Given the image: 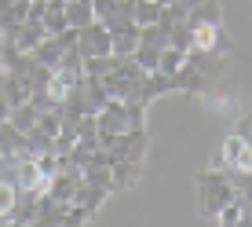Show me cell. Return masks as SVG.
<instances>
[{
    "mask_svg": "<svg viewBox=\"0 0 252 227\" xmlns=\"http://www.w3.org/2000/svg\"><path fill=\"white\" fill-rule=\"evenodd\" d=\"M212 22H223V4L220 0H201L197 7L187 11V26H212Z\"/></svg>",
    "mask_w": 252,
    "mask_h": 227,
    "instance_id": "obj_12",
    "label": "cell"
},
{
    "mask_svg": "<svg viewBox=\"0 0 252 227\" xmlns=\"http://www.w3.org/2000/svg\"><path fill=\"white\" fill-rule=\"evenodd\" d=\"M154 4H161V7H164V4H172V0H154Z\"/></svg>",
    "mask_w": 252,
    "mask_h": 227,
    "instance_id": "obj_24",
    "label": "cell"
},
{
    "mask_svg": "<svg viewBox=\"0 0 252 227\" xmlns=\"http://www.w3.org/2000/svg\"><path fill=\"white\" fill-rule=\"evenodd\" d=\"M179 4H183L187 11H190V7H197V4H201V0H179Z\"/></svg>",
    "mask_w": 252,
    "mask_h": 227,
    "instance_id": "obj_23",
    "label": "cell"
},
{
    "mask_svg": "<svg viewBox=\"0 0 252 227\" xmlns=\"http://www.w3.org/2000/svg\"><path fill=\"white\" fill-rule=\"evenodd\" d=\"M37 117H40V107L33 99H26V103H19V107H11V114H7V121H11L19 132H30L33 125H37Z\"/></svg>",
    "mask_w": 252,
    "mask_h": 227,
    "instance_id": "obj_13",
    "label": "cell"
},
{
    "mask_svg": "<svg viewBox=\"0 0 252 227\" xmlns=\"http://www.w3.org/2000/svg\"><path fill=\"white\" fill-rule=\"evenodd\" d=\"M172 84H176V92H183V95H208L216 88V77H208L201 66H194L187 59V63L172 74Z\"/></svg>",
    "mask_w": 252,
    "mask_h": 227,
    "instance_id": "obj_6",
    "label": "cell"
},
{
    "mask_svg": "<svg viewBox=\"0 0 252 227\" xmlns=\"http://www.w3.org/2000/svg\"><path fill=\"white\" fill-rule=\"evenodd\" d=\"M81 176L88 180V183H95V187H102V190H110V194H114V169H110V165H84L81 169Z\"/></svg>",
    "mask_w": 252,
    "mask_h": 227,
    "instance_id": "obj_16",
    "label": "cell"
},
{
    "mask_svg": "<svg viewBox=\"0 0 252 227\" xmlns=\"http://www.w3.org/2000/svg\"><path fill=\"white\" fill-rule=\"evenodd\" d=\"M135 26H154L161 19V4H154V0H135Z\"/></svg>",
    "mask_w": 252,
    "mask_h": 227,
    "instance_id": "obj_17",
    "label": "cell"
},
{
    "mask_svg": "<svg viewBox=\"0 0 252 227\" xmlns=\"http://www.w3.org/2000/svg\"><path fill=\"white\" fill-rule=\"evenodd\" d=\"M77 51H81L84 59L88 55H114V40H110V30L106 22H88L84 30H77Z\"/></svg>",
    "mask_w": 252,
    "mask_h": 227,
    "instance_id": "obj_5",
    "label": "cell"
},
{
    "mask_svg": "<svg viewBox=\"0 0 252 227\" xmlns=\"http://www.w3.org/2000/svg\"><path fill=\"white\" fill-rule=\"evenodd\" d=\"M168 44H172V48H179V51H190V44H194V30H190L187 22L172 26V33H168Z\"/></svg>",
    "mask_w": 252,
    "mask_h": 227,
    "instance_id": "obj_19",
    "label": "cell"
},
{
    "mask_svg": "<svg viewBox=\"0 0 252 227\" xmlns=\"http://www.w3.org/2000/svg\"><path fill=\"white\" fill-rule=\"evenodd\" d=\"M190 30H194V44H190V48L212 51V55H223V59L234 51V37H230V30H227L223 22H212V26H190Z\"/></svg>",
    "mask_w": 252,
    "mask_h": 227,
    "instance_id": "obj_2",
    "label": "cell"
},
{
    "mask_svg": "<svg viewBox=\"0 0 252 227\" xmlns=\"http://www.w3.org/2000/svg\"><path fill=\"white\" fill-rule=\"evenodd\" d=\"M110 198V190H102V187H95V183H88L81 176V183H77V190H73V205H81V209H88V213H99L102 202Z\"/></svg>",
    "mask_w": 252,
    "mask_h": 227,
    "instance_id": "obj_10",
    "label": "cell"
},
{
    "mask_svg": "<svg viewBox=\"0 0 252 227\" xmlns=\"http://www.w3.org/2000/svg\"><path fill=\"white\" fill-rule=\"evenodd\" d=\"M88 22H95L92 0H69V4H66V26H73V30H84Z\"/></svg>",
    "mask_w": 252,
    "mask_h": 227,
    "instance_id": "obj_15",
    "label": "cell"
},
{
    "mask_svg": "<svg viewBox=\"0 0 252 227\" xmlns=\"http://www.w3.org/2000/svg\"><path fill=\"white\" fill-rule=\"evenodd\" d=\"M15 198H19V187H15V183H7V180H0V224L7 220V213H11Z\"/></svg>",
    "mask_w": 252,
    "mask_h": 227,
    "instance_id": "obj_20",
    "label": "cell"
},
{
    "mask_svg": "<svg viewBox=\"0 0 252 227\" xmlns=\"http://www.w3.org/2000/svg\"><path fill=\"white\" fill-rule=\"evenodd\" d=\"M234 132L245 136V139H252V110H245V114L238 117V128H234Z\"/></svg>",
    "mask_w": 252,
    "mask_h": 227,
    "instance_id": "obj_22",
    "label": "cell"
},
{
    "mask_svg": "<svg viewBox=\"0 0 252 227\" xmlns=\"http://www.w3.org/2000/svg\"><path fill=\"white\" fill-rule=\"evenodd\" d=\"M197 187V209H201V216H208V220H216V213H220L227 202H234V183L227 176V169H201L194 180Z\"/></svg>",
    "mask_w": 252,
    "mask_h": 227,
    "instance_id": "obj_1",
    "label": "cell"
},
{
    "mask_svg": "<svg viewBox=\"0 0 252 227\" xmlns=\"http://www.w3.org/2000/svg\"><path fill=\"white\" fill-rule=\"evenodd\" d=\"M0 74H4V63H0Z\"/></svg>",
    "mask_w": 252,
    "mask_h": 227,
    "instance_id": "obj_25",
    "label": "cell"
},
{
    "mask_svg": "<svg viewBox=\"0 0 252 227\" xmlns=\"http://www.w3.org/2000/svg\"><path fill=\"white\" fill-rule=\"evenodd\" d=\"M114 169V187L117 190H132L139 180H143V169H146V161H128V158H121L110 165Z\"/></svg>",
    "mask_w": 252,
    "mask_h": 227,
    "instance_id": "obj_9",
    "label": "cell"
},
{
    "mask_svg": "<svg viewBox=\"0 0 252 227\" xmlns=\"http://www.w3.org/2000/svg\"><path fill=\"white\" fill-rule=\"evenodd\" d=\"M216 165H220V169H241V172H252V139L230 132L227 139H223V147H220V158H216Z\"/></svg>",
    "mask_w": 252,
    "mask_h": 227,
    "instance_id": "obj_4",
    "label": "cell"
},
{
    "mask_svg": "<svg viewBox=\"0 0 252 227\" xmlns=\"http://www.w3.org/2000/svg\"><path fill=\"white\" fill-rule=\"evenodd\" d=\"M110 40H114V55H135V48H139V26L135 22L117 26V30H110Z\"/></svg>",
    "mask_w": 252,
    "mask_h": 227,
    "instance_id": "obj_11",
    "label": "cell"
},
{
    "mask_svg": "<svg viewBox=\"0 0 252 227\" xmlns=\"http://www.w3.org/2000/svg\"><path fill=\"white\" fill-rule=\"evenodd\" d=\"M183 63H187V51H179V48H172V44H168V48L161 51V59H158V70L172 77V74H176V70L183 66Z\"/></svg>",
    "mask_w": 252,
    "mask_h": 227,
    "instance_id": "obj_18",
    "label": "cell"
},
{
    "mask_svg": "<svg viewBox=\"0 0 252 227\" xmlns=\"http://www.w3.org/2000/svg\"><path fill=\"white\" fill-rule=\"evenodd\" d=\"M22 147H26V132H19L11 121H0V158L4 154H22Z\"/></svg>",
    "mask_w": 252,
    "mask_h": 227,
    "instance_id": "obj_14",
    "label": "cell"
},
{
    "mask_svg": "<svg viewBox=\"0 0 252 227\" xmlns=\"http://www.w3.org/2000/svg\"><path fill=\"white\" fill-rule=\"evenodd\" d=\"M37 209H40V194L19 190V198H15V205H11L4 224H37Z\"/></svg>",
    "mask_w": 252,
    "mask_h": 227,
    "instance_id": "obj_8",
    "label": "cell"
},
{
    "mask_svg": "<svg viewBox=\"0 0 252 227\" xmlns=\"http://www.w3.org/2000/svg\"><path fill=\"white\" fill-rule=\"evenodd\" d=\"M114 154V161L128 158V161H146V151H150V128H132V132H121L114 136V143L106 147Z\"/></svg>",
    "mask_w": 252,
    "mask_h": 227,
    "instance_id": "obj_3",
    "label": "cell"
},
{
    "mask_svg": "<svg viewBox=\"0 0 252 227\" xmlns=\"http://www.w3.org/2000/svg\"><path fill=\"white\" fill-rule=\"evenodd\" d=\"M176 92V84H172L168 74H161V70H150V74L143 77V88H139V107H150L154 99H161V95Z\"/></svg>",
    "mask_w": 252,
    "mask_h": 227,
    "instance_id": "obj_7",
    "label": "cell"
},
{
    "mask_svg": "<svg viewBox=\"0 0 252 227\" xmlns=\"http://www.w3.org/2000/svg\"><path fill=\"white\" fill-rule=\"evenodd\" d=\"M92 11H95V19H99V22H110V19H114V11H117V0H92Z\"/></svg>",
    "mask_w": 252,
    "mask_h": 227,
    "instance_id": "obj_21",
    "label": "cell"
},
{
    "mask_svg": "<svg viewBox=\"0 0 252 227\" xmlns=\"http://www.w3.org/2000/svg\"><path fill=\"white\" fill-rule=\"evenodd\" d=\"M66 4H69V0H66Z\"/></svg>",
    "mask_w": 252,
    "mask_h": 227,
    "instance_id": "obj_26",
    "label": "cell"
}]
</instances>
